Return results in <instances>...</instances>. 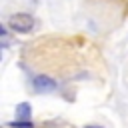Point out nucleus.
Returning a JSON list of instances; mask_svg holds the SVG:
<instances>
[{"mask_svg":"<svg viewBox=\"0 0 128 128\" xmlns=\"http://www.w3.org/2000/svg\"><path fill=\"white\" fill-rule=\"evenodd\" d=\"M8 26L14 30V32H30L32 30V26H34V18L30 16V14H26V12H20V14H14V16H10V20H8Z\"/></svg>","mask_w":128,"mask_h":128,"instance_id":"f257e3e1","label":"nucleus"},{"mask_svg":"<svg viewBox=\"0 0 128 128\" xmlns=\"http://www.w3.org/2000/svg\"><path fill=\"white\" fill-rule=\"evenodd\" d=\"M32 86L38 94H48V92L56 90V80H52L50 76H36L32 80Z\"/></svg>","mask_w":128,"mask_h":128,"instance_id":"f03ea898","label":"nucleus"},{"mask_svg":"<svg viewBox=\"0 0 128 128\" xmlns=\"http://www.w3.org/2000/svg\"><path fill=\"white\" fill-rule=\"evenodd\" d=\"M16 116H18L20 120H28V118L32 116V106H30L28 102H20V104L16 106Z\"/></svg>","mask_w":128,"mask_h":128,"instance_id":"7ed1b4c3","label":"nucleus"},{"mask_svg":"<svg viewBox=\"0 0 128 128\" xmlns=\"http://www.w3.org/2000/svg\"><path fill=\"white\" fill-rule=\"evenodd\" d=\"M8 126H10V128H34V124H32V122H28V120H18V122H10Z\"/></svg>","mask_w":128,"mask_h":128,"instance_id":"20e7f679","label":"nucleus"},{"mask_svg":"<svg viewBox=\"0 0 128 128\" xmlns=\"http://www.w3.org/2000/svg\"><path fill=\"white\" fill-rule=\"evenodd\" d=\"M86 128H100V126H86Z\"/></svg>","mask_w":128,"mask_h":128,"instance_id":"39448f33","label":"nucleus"}]
</instances>
